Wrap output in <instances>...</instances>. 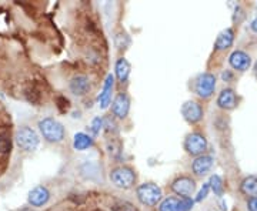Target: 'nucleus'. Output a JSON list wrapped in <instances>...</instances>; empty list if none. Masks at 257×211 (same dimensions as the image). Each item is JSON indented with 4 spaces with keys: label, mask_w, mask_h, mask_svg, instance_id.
Wrapping results in <instances>:
<instances>
[{
    "label": "nucleus",
    "mask_w": 257,
    "mask_h": 211,
    "mask_svg": "<svg viewBox=\"0 0 257 211\" xmlns=\"http://www.w3.org/2000/svg\"><path fill=\"white\" fill-rule=\"evenodd\" d=\"M110 180L116 187L123 188V190H128L136 183V174L128 167H117V168L111 170Z\"/></svg>",
    "instance_id": "3"
},
{
    "label": "nucleus",
    "mask_w": 257,
    "mask_h": 211,
    "mask_svg": "<svg viewBox=\"0 0 257 211\" xmlns=\"http://www.w3.org/2000/svg\"><path fill=\"white\" fill-rule=\"evenodd\" d=\"M209 185H210V188L214 191L216 195H221V194H223L224 187H223V181H221V178L219 175H211Z\"/></svg>",
    "instance_id": "21"
},
{
    "label": "nucleus",
    "mask_w": 257,
    "mask_h": 211,
    "mask_svg": "<svg viewBox=\"0 0 257 211\" xmlns=\"http://www.w3.org/2000/svg\"><path fill=\"white\" fill-rule=\"evenodd\" d=\"M111 110H113V114L119 119H124L127 116L128 110H130V100L124 93L117 94V97L113 100Z\"/></svg>",
    "instance_id": "9"
},
{
    "label": "nucleus",
    "mask_w": 257,
    "mask_h": 211,
    "mask_svg": "<svg viewBox=\"0 0 257 211\" xmlns=\"http://www.w3.org/2000/svg\"><path fill=\"white\" fill-rule=\"evenodd\" d=\"M214 89H216V77L211 73L200 74L194 83V90L202 99H209L214 93Z\"/></svg>",
    "instance_id": "5"
},
{
    "label": "nucleus",
    "mask_w": 257,
    "mask_h": 211,
    "mask_svg": "<svg viewBox=\"0 0 257 211\" xmlns=\"http://www.w3.org/2000/svg\"><path fill=\"white\" fill-rule=\"evenodd\" d=\"M182 114L189 123H197L203 117L202 106L197 101H186L182 107Z\"/></svg>",
    "instance_id": "8"
},
{
    "label": "nucleus",
    "mask_w": 257,
    "mask_h": 211,
    "mask_svg": "<svg viewBox=\"0 0 257 211\" xmlns=\"http://www.w3.org/2000/svg\"><path fill=\"white\" fill-rule=\"evenodd\" d=\"M12 150V140L6 136H0V154L10 153Z\"/></svg>",
    "instance_id": "22"
},
{
    "label": "nucleus",
    "mask_w": 257,
    "mask_h": 211,
    "mask_svg": "<svg viewBox=\"0 0 257 211\" xmlns=\"http://www.w3.org/2000/svg\"><path fill=\"white\" fill-rule=\"evenodd\" d=\"M93 146V138L84 133H77L74 136L73 140V147L77 151H83V150H87L89 147Z\"/></svg>",
    "instance_id": "18"
},
{
    "label": "nucleus",
    "mask_w": 257,
    "mask_h": 211,
    "mask_svg": "<svg viewBox=\"0 0 257 211\" xmlns=\"http://www.w3.org/2000/svg\"><path fill=\"white\" fill-rule=\"evenodd\" d=\"M70 90L76 96H84L86 93L90 90V82L86 76L77 74L70 80Z\"/></svg>",
    "instance_id": "12"
},
{
    "label": "nucleus",
    "mask_w": 257,
    "mask_h": 211,
    "mask_svg": "<svg viewBox=\"0 0 257 211\" xmlns=\"http://www.w3.org/2000/svg\"><path fill=\"white\" fill-rule=\"evenodd\" d=\"M130 74V63H128L126 59H119L117 63H116V76L120 82H126Z\"/></svg>",
    "instance_id": "19"
},
{
    "label": "nucleus",
    "mask_w": 257,
    "mask_h": 211,
    "mask_svg": "<svg viewBox=\"0 0 257 211\" xmlns=\"http://www.w3.org/2000/svg\"><path fill=\"white\" fill-rule=\"evenodd\" d=\"M16 141H18L19 147L25 151H35L39 146L40 138L37 136L35 130L30 127H22L16 134Z\"/></svg>",
    "instance_id": "4"
},
{
    "label": "nucleus",
    "mask_w": 257,
    "mask_h": 211,
    "mask_svg": "<svg viewBox=\"0 0 257 211\" xmlns=\"http://www.w3.org/2000/svg\"><path fill=\"white\" fill-rule=\"evenodd\" d=\"M248 211H257V197H251L247 202Z\"/></svg>",
    "instance_id": "27"
},
{
    "label": "nucleus",
    "mask_w": 257,
    "mask_h": 211,
    "mask_svg": "<svg viewBox=\"0 0 257 211\" xmlns=\"http://www.w3.org/2000/svg\"><path fill=\"white\" fill-rule=\"evenodd\" d=\"M254 73H256L257 76V62H256V65H254Z\"/></svg>",
    "instance_id": "29"
},
{
    "label": "nucleus",
    "mask_w": 257,
    "mask_h": 211,
    "mask_svg": "<svg viewBox=\"0 0 257 211\" xmlns=\"http://www.w3.org/2000/svg\"><path fill=\"white\" fill-rule=\"evenodd\" d=\"M101 126H103V120H101L100 117H96V119L93 120V123H92L93 134H99V131H100Z\"/></svg>",
    "instance_id": "24"
},
{
    "label": "nucleus",
    "mask_w": 257,
    "mask_h": 211,
    "mask_svg": "<svg viewBox=\"0 0 257 211\" xmlns=\"http://www.w3.org/2000/svg\"><path fill=\"white\" fill-rule=\"evenodd\" d=\"M172 190L175 191L176 194L182 195L183 198L186 197H190L194 190H196V183L194 180L190 178V177H179L176 178L173 184H172Z\"/></svg>",
    "instance_id": "7"
},
{
    "label": "nucleus",
    "mask_w": 257,
    "mask_h": 211,
    "mask_svg": "<svg viewBox=\"0 0 257 211\" xmlns=\"http://www.w3.org/2000/svg\"><path fill=\"white\" fill-rule=\"evenodd\" d=\"M213 165V158L210 156H199L193 161V173L196 175H204L210 171Z\"/></svg>",
    "instance_id": "14"
},
{
    "label": "nucleus",
    "mask_w": 257,
    "mask_h": 211,
    "mask_svg": "<svg viewBox=\"0 0 257 211\" xmlns=\"http://www.w3.org/2000/svg\"><path fill=\"white\" fill-rule=\"evenodd\" d=\"M241 193L246 195H251V197H257V175H248L246 177L241 185H240Z\"/></svg>",
    "instance_id": "17"
},
{
    "label": "nucleus",
    "mask_w": 257,
    "mask_h": 211,
    "mask_svg": "<svg viewBox=\"0 0 257 211\" xmlns=\"http://www.w3.org/2000/svg\"><path fill=\"white\" fill-rule=\"evenodd\" d=\"M193 204H194V201H193L190 197H186V198H182V200H180V211L192 210Z\"/></svg>",
    "instance_id": "23"
},
{
    "label": "nucleus",
    "mask_w": 257,
    "mask_h": 211,
    "mask_svg": "<svg viewBox=\"0 0 257 211\" xmlns=\"http://www.w3.org/2000/svg\"><path fill=\"white\" fill-rule=\"evenodd\" d=\"M233 40H234V33H233V30H231V29H226V30H223L220 35L217 36V40H216V43H214V47H216L217 50H226V49H229V47L233 45Z\"/></svg>",
    "instance_id": "16"
},
{
    "label": "nucleus",
    "mask_w": 257,
    "mask_h": 211,
    "mask_svg": "<svg viewBox=\"0 0 257 211\" xmlns=\"http://www.w3.org/2000/svg\"><path fill=\"white\" fill-rule=\"evenodd\" d=\"M113 211H133L132 205L130 204H126V202H120L117 205L113 207Z\"/></svg>",
    "instance_id": "26"
},
{
    "label": "nucleus",
    "mask_w": 257,
    "mask_h": 211,
    "mask_svg": "<svg viewBox=\"0 0 257 211\" xmlns=\"http://www.w3.org/2000/svg\"><path fill=\"white\" fill-rule=\"evenodd\" d=\"M209 188H210V185H209V183L204 184V185H203L202 191L199 193V195H197V198H196V201H202L203 198H206V195H207V193H209Z\"/></svg>",
    "instance_id": "25"
},
{
    "label": "nucleus",
    "mask_w": 257,
    "mask_h": 211,
    "mask_svg": "<svg viewBox=\"0 0 257 211\" xmlns=\"http://www.w3.org/2000/svg\"><path fill=\"white\" fill-rule=\"evenodd\" d=\"M184 148L192 156H202L207 148V140L200 133H192L184 140Z\"/></svg>",
    "instance_id": "6"
},
{
    "label": "nucleus",
    "mask_w": 257,
    "mask_h": 211,
    "mask_svg": "<svg viewBox=\"0 0 257 211\" xmlns=\"http://www.w3.org/2000/svg\"><path fill=\"white\" fill-rule=\"evenodd\" d=\"M230 65L233 69L239 70V72H246L250 65H251V59L247 53L241 52V50H236L230 55Z\"/></svg>",
    "instance_id": "10"
},
{
    "label": "nucleus",
    "mask_w": 257,
    "mask_h": 211,
    "mask_svg": "<svg viewBox=\"0 0 257 211\" xmlns=\"http://www.w3.org/2000/svg\"><path fill=\"white\" fill-rule=\"evenodd\" d=\"M50 198V193L46 187L43 185H39L35 187L30 193H29V204L33 205V207H42L45 205Z\"/></svg>",
    "instance_id": "11"
},
{
    "label": "nucleus",
    "mask_w": 257,
    "mask_h": 211,
    "mask_svg": "<svg viewBox=\"0 0 257 211\" xmlns=\"http://www.w3.org/2000/svg\"><path fill=\"white\" fill-rule=\"evenodd\" d=\"M159 211H180V200L175 197H169L162 201Z\"/></svg>",
    "instance_id": "20"
},
{
    "label": "nucleus",
    "mask_w": 257,
    "mask_h": 211,
    "mask_svg": "<svg viewBox=\"0 0 257 211\" xmlns=\"http://www.w3.org/2000/svg\"><path fill=\"white\" fill-rule=\"evenodd\" d=\"M217 104L219 107L224 109V110H231L237 106V96L231 89H226L220 93L219 99H217Z\"/></svg>",
    "instance_id": "13"
},
{
    "label": "nucleus",
    "mask_w": 257,
    "mask_h": 211,
    "mask_svg": "<svg viewBox=\"0 0 257 211\" xmlns=\"http://www.w3.org/2000/svg\"><path fill=\"white\" fill-rule=\"evenodd\" d=\"M113 84H114V77L109 74L106 77V82H104V87H103V92L99 96V104H100V109H106L111 100V90H113Z\"/></svg>",
    "instance_id": "15"
},
{
    "label": "nucleus",
    "mask_w": 257,
    "mask_h": 211,
    "mask_svg": "<svg viewBox=\"0 0 257 211\" xmlns=\"http://www.w3.org/2000/svg\"><path fill=\"white\" fill-rule=\"evenodd\" d=\"M251 29H253V30L257 33V18L251 22Z\"/></svg>",
    "instance_id": "28"
},
{
    "label": "nucleus",
    "mask_w": 257,
    "mask_h": 211,
    "mask_svg": "<svg viewBox=\"0 0 257 211\" xmlns=\"http://www.w3.org/2000/svg\"><path fill=\"white\" fill-rule=\"evenodd\" d=\"M139 201L149 207H155L162 200V188L153 183H145L138 187Z\"/></svg>",
    "instance_id": "2"
},
{
    "label": "nucleus",
    "mask_w": 257,
    "mask_h": 211,
    "mask_svg": "<svg viewBox=\"0 0 257 211\" xmlns=\"http://www.w3.org/2000/svg\"><path fill=\"white\" fill-rule=\"evenodd\" d=\"M39 130L42 133L43 138L49 143H60L64 138V127L62 123H59L56 119L46 117L39 121Z\"/></svg>",
    "instance_id": "1"
}]
</instances>
